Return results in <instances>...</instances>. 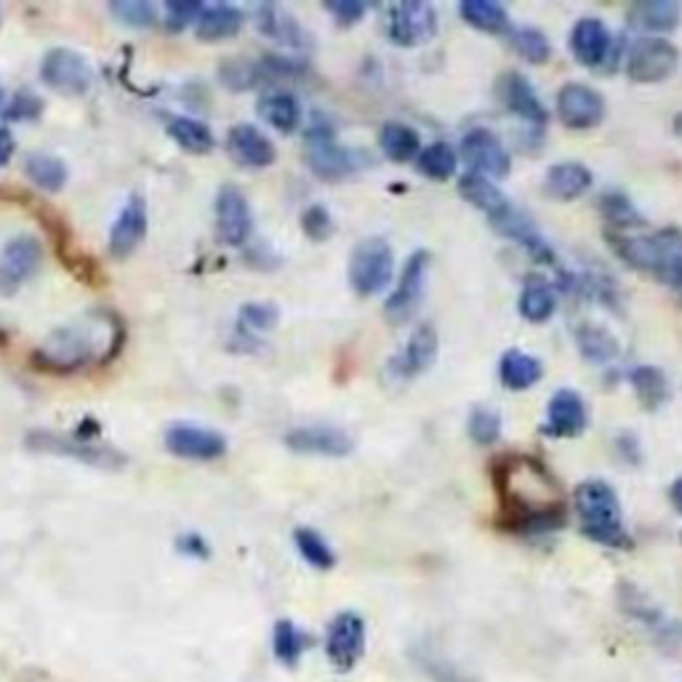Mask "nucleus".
Wrapping results in <instances>:
<instances>
[{"mask_svg": "<svg viewBox=\"0 0 682 682\" xmlns=\"http://www.w3.org/2000/svg\"><path fill=\"white\" fill-rule=\"evenodd\" d=\"M458 14L462 20L469 24L473 30H480V33L488 35H504L512 30L510 11L504 5L493 3V0H464L458 5Z\"/></svg>", "mask_w": 682, "mask_h": 682, "instance_id": "nucleus-32", "label": "nucleus"}, {"mask_svg": "<svg viewBox=\"0 0 682 682\" xmlns=\"http://www.w3.org/2000/svg\"><path fill=\"white\" fill-rule=\"evenodd\" d=\"M294 542H296V549H299V555L312 568L331 570L333 566H337V555H333L331 544H328L315 528H296Z\"/></svg>", "mask_w": 682, "mask_h": 682, "instance_id": "nucleus-42", "label": "nucleus"}, {"mask_svg": "<svg viewBox=\"0 0 682 682\" xmlns=\"http://www.w3.org/2000/svg\"><path fill=\"white\" fill-rule=\"evenodd\" d=\"M259 70H262V80H299L307 76V61L266 54L259 59Z\"/></svg>", "mask_w": 682, "mask_h": 682, "instance_id": "nucleus-46", "label": "nucleus"}, {"mask_svg": "<svg viewBox=\"0 0 682 682\" xmlns=\"http://www.w3.org/2000/svg\"><path fill=\"white\" fill-rule=\"evenodd\" d=\"M467 435L475 445H496L501 437V417L491 408H473L467 419Z\"/></svg>", "mask_w": 682, "mask_h": 682, "instance_id": "nucleus-44", "label": "nucleus"}, {"mask_svg": "<svg viewBox=\"0 0 682 682\" xmlns=\"http://www.w3.org/2000/svg\"><path fill=\"white\" fill-rule=\"evenodd\" d=\"M616 52V41H613L611 30L605 27L603 20L598 16H584L573 24L570 30V54L576 61L584 67H600L607 65Z\"/></svg>", "mask_w": 682, "mask_h": 682, "instance_id": "nucleus-18", "label": "nucleus"}, {"mask_svg": "<svg viewBox=\"0 0 682 682\" xmlns=\"http://www.w3.org/2000/svg\"><path fill=\"white\" fill-rule=\"evenodd\" d=\"M309 645H312V640L304 635L299 626L291 624L288 618L275 624V632H272V650H275L277 661L285 663V667H296Z\"/></svg>", "mask_w": 682, "mask_h": 682, "instance_id": "nucleus-41", "label": "nucleus"}, {"mask_svg": "<svg viewBox=\"0 0 682 682\" xmlns=\"http://www.w3.org/2000/svg\"><path fill=\"white\" fill-rule=\"evenodd\" d=\"M544 376V363L523 350H507L499 361V379L512 393L536 387Z\"/></svg>", "mask_w": 682, "mask_h": 682, "instance_id": "nucleus-29", "label": "nucleus"}, {"mask_svg": "<svg viewBox=\"0 0 682 682\" xmlns=\"http://www.w3.org/2000/svg\"><path fill=\"white\" fill-rule=\"evenodd\" d=\"M163 440L173 456L192 458V462H214V458L227 454V437L221 432L201 424H187V421L171 424Z\"/></svg>", "mask_w": 682, "mask_h": 682, "instance_id": "nucleus-15", "label": "nucleus"}, {"mask_svg": "<svg viewBox=\"0 0 682 682\" xmlns=\"http://www.w3.org/2000/svg\"><path fill=\"white\" fill-rule=\"evenodd\" d=\"M387 38L400 48H413L430 43L437 35V14L430 3L408 0L387 9Z\"/></svg>", "mask_w": 682, "mask_h": 682, "instance_id": "nucleus-7", "label": "nucleus"}, {"mask_svg": "<svg viewBox=\"0 0 682 682\" xmlns=\"http://www.w3.org/2000/svg\"><path fill=\"white\" fill-rule=\"evenodd\" d=\"M24 173L35 187L46 192H59L67 184V166L57 155L48 152H30L24 158Z\"/></svg>", "mask_w": 682, "mask_h": 682, "instance_id": "nucleus-38", "label": "nucleus"}, {"mask_svg": "<svg viewBox=\"0 0 682 682\" xmlns=\"http://www.w3.org/2000/svg\"><path fill=\"white\" fill-rule=\"evenodd\" d=\"M589 187H592V171L584 163H576V160L549 166L547 177H544V195L560 203L576 201Z\"/></svg>", "mask_w": 682, "mask_h": 682, "instance_id": "nucleus-25", "label": "nucleus"}, {"mask_svg": "<svg viewBox=\"0 0 682 682\" xmlns=\"http://www.w3.org/2000/svg\"><path fill=\"white\" fill-rule=\"evenodd\" d=\"M682 5L678 0H640L629 9L626 22L643 33H672L680 27Z\"/></svg>", "mask_w": 682, "mask_h": 682, "instance_id": "nucleus-26", "label": "nucleus"}, {"mask_svg": "<svg viewBox=\"0 0 682 682\" xmlns=\"http://www.w3.org/2000/svg\"><path fill=\"white\" fill-rule=\"evenodd\" d=\"M246 24V14L235 5L219 3V5H206L201 11V16L195 20V35L201 41H225L238 35Z\"/></svg>", "mask_w": 682, "mask_h": 682, "instance_id": "nucleus-28", "label": "nucleus"}, {"mask_svg": "<svg viewBox=\"0 0 682 682\" xmlns=\"http://www.w3.org/2000/svg\"><path fill=\"white\" fill-rule=\"evenodd\" d=\"M14 150H16L14 134H11L5 126H0V169L14 158Z\"/></svg>", "mask_w": 682, "mask_h": 682, "instance_id": "nucleus-53", "label": "nucleus"}, {"mask_svg": "<svg viewBox=\"0 0 682 682\" xmlns=\"http://www.w3.org/2000/svg\"><path fill=\"white\" fill-rule=\"evenodd\" d=\"M285 445L296 454H309V456H346L352 454V437L346 435L344 430L339 427H326V424H315V427H296L285 435Z\"/></svg>", "mask_w": 682, "mask_h": 682, "instance_id": "nucleus-19", "label": "nucleus"}, {"mask_svg": "<svg viewBox=\"0 0 682 682\" xmlns=\"http://www.w3.org/2000/svg\"><path fill=\"white\" fill-rule=\"evenodd\" d=\"M464 163L469 166V171L480 173L486 179H504L512 171V158L507 152V147L501 145V139L488 128H473V132L464 134L462 147Z\"/></svg>", "mask_w": 682, "mask_h": 682, "instance_id": "nucleus-13", "label": "nucleus"}, {"mask_svg": "<svg viewBox=\"0 0 682 682\" xmlns=\"http://www.w3.org/2000/svg\"><path fill=\"white\" fill-rule=\"evenodd\" d=\"M30 445L38 451H52V454H65L78 458V462L91 464V467H123L126 458H123L113 448H96L91 443H80V440H61L59 435H52V432H35L30 435Z\"/></svg>", "mask_w": 682, "mask_h": 682, "instance_id": "nucleus-24", "label": "nucleus"}, {"mask_svg": "<svg viewBox=\"0 0 682 682\" xmlns=\"http://www.w3.org/2000/svg\"><path fill=\"white\" fill-rule=\"evenodd\" d=\"M221 80H225L227 89L248 91L262 83V70H259V61L232 59L225 61V67H221Z\"/></svg>", "mask_w": 682, "mask_h": 682, "instance_id": "nucleus-45", "label": "nucleus"}, {"mask_svg": "<svg viewBox=\"0 0 682 682\" xmlns=\"http://www.w3.org/2000/svg\"><path fill=\"white\" fill-rule=\"evenodd\" d=\"M576 346H579L581 357L594 365L613 363L618 357V341L611 331L603 326H594V322H581L576 326Z\"/></svg>", "mask_w": 682, "mask_h": 682, "instance_id": "nucleus-33", "label": "nucleus"}, {"mask_svg": "<svg viewBox=\"0 0 682 682\" xmlns=\"http://www.w3.org/2000/svg\"><path fill=\"white\" fill-rule=\"evenodd\" d=\"M510 46L514 48V54H518V57L531 61V65H544V61H549V57H552L549 38L536 27L512 30Z\"/></svg>", "mask_w": 682, "mask_h": 682, "instance_id": "nucleus-43", "label": "nucleus"}, {"mask_svg": "<svg viewBox=\"0 0 682 682\" xmlns=\"http://www.w3.org/2000/svg\"><path fill=\"white\" fill-rule=\"evenodd\" d=\"M113 14L121 22L134 24V27H152L158 22V9L152 3H141V0H123V3H113Z\"/></svg>", "mask_w": 682, "mask_h": 682, "instance_id": "nucleus-48", "label": "nucleus"}, {"mask_svg": "<svg viewBox=\"0 0 682 682\" xmlns=\"http://www.w3.org/2000/svg\"><path fill=\"white\" fill-rule=\"evenodd\" d=\"M259 115L281 134H294L302 126V104L291 91H270L259 99Z\"/></svg>", "mask_w": 682, "mask_h": 682, "instance_id": "nucleus-31", "label": "nucleus"}, {"mask_svg": "<svg viewBox=\"0 0 682 682\" xmlns=\"http://www.w3.org/2000/svg\"><path fill=\"white\" fill-rule=\"evenodd\" d=\"M607 246L618 259L635 272L656 277L669 288L682 291V229L663 227L659 232L637 235L605 232Z\"/></svg>", "mask_w": 682, "mask_h": 682, "instance_id": "nucleus-3", "label": "nucleus"}, {"mask_svg": "<svg viewBox=\"0 0 682 682\" xmlns=\"http://www.w3.org/2000/svg\"><path fill=\"white\" fill-rule=\"evenodd\" d=\"M3 99H5V94H3V86H0V110H3Z\"/></svg>", "mask_w": 682, "mask_h": 682, "instance_id": "nucleus-56", "label": "nucleus"}, {"mask_svg": "<svg viewBox=\"0 0 682 682\" xmlns=\"http://www.w3.org/2000/svg\"><path fill=\"white\" fill-rule=\"evenodd\" d=\"M365 653V622L361 613L341 611L326 632V656L339 672H350Z\"/></svg>", "mask_w": 682, "mask_h": 682, "instance_id": "nucleus-11", "label": "nucleus"}, {"mask_svg": "<svg viewBox=\"0 0 682 682\" xmlns=\"http://www.w3.org/2000/svg\"><path fill=\"white\" fill-rule=\"evenodd\" d=\"M598 211L603 214L611 232H626V229L632 232V229L645 227V216L640 214V208L629 201V195H624L618 190L605 192L598 201Z\"/></svg>", "mask_w": 682, "mask_h": 682, "instance_id": "nucleus-36", "label": "nucleus"}, {"mask_svg": "<svg viewBox=\"0 0 682 682\" xmlns=\"http://www.w3.org/2000/svg\"><path fill=\"white\" fill-rule=\"evenodd\" d=\"M518 312L528 322H547L557 312V291L549 283L533 277L523 288L518 302Z\"/></svg>", "mask_w": 682, "mask_h": 682, "instance_id": "nucleus-39", "label": "nucleus"}, {"mask_svg": "<svg viewBox=\"0 0 682 682\" xmlns=\"http://www.w3.org/2000/svg\"><path fill=\"white\" fill-rule=\"evenodd\" d=\"M203 5L201 3H169L166 5V14H169V27L182 30L190 22H195L201 16Z\"/></svg>", "mask_w": 682, "mask_h": 682, "instance_id": "nucleus-51", "label": "nucleus"}, {"mask_svg": "<svg viewBox=\"0 0 682 682\" xmlns=\"http://www.w3.org/2000/svg\"><path fill=\"white\" fill-rule=\"evenodd\" d=\"M147 235V203L141 195H134L117 214L113 229H110V253L115 259L132 257Z\"/></svg>", "mask_w": 682, "mask_h": 682, "instance_id": "nucleus-23", "label": "nucleus"}, {"mask_svg": "<svg viewBox=\"0 0 682 682\" xmlns=\"http://www.w3.org/2000/svg\"><path fill=\"white\" fill-rule=\"evenodd\" d=\"M169 136L177 141L179 147H182L184 152H192V155H206L214 150V145H216L214 132H211L206 123L190 115L171 117Z\"/></svg>", "mask_w": 682, "mask_h": 682, "instance_id": "nucleus-37", "label": "nucleus"}, {"mask_svg": "<svg viewBox=\"0 0 682 682\" xmlns=\"http://www.w3.org/2000/svg\"><path fill=\"white\" fill-rule=\"evenodd\" d=\"M123 328L107 312H94L70 326H61L35 352V365L48 374H76L91 363L113 357L121 346Z\"/></svg>", "mask_w": 682, "mask_h": 682, "instance_id": "nucleus-2", "label": "nucleus"}, {"mask_svg": "<svg viewBox=\"0 0 682 682\" xmlns=\"http://www.w3.org/2000/svg\"><path fill=\"white\" fill-rule=\"evenodd\" d=\"M496 94H499V102L504 104L507 113L523 121L533 132H544L547 128V107H544L536 89H533L531 80L525 76H520V72H504L499 78V86H496Z\"/></svg>", "mask_w": 682, "mask_h": 682, "instance_id": "nucleus-16", "label": "nucleus"}, {"mask_svg": "<svg viewBox=\"0 0 682 682\" xmlns=\"http://www.w3.org/2000/svg\"><path fill=\"white\" fill-rule=\"evenodd\" d=\"M501 528L518 536H544L566 525V493L547 464L525 454H507L493 464Z\"/></svg>", "mask_w": 682, "mask_h": 682, "instance_id": "nucleus-1", "label": "nucleus"}, {"mask_svg": "<svg viewBox=\"0 0 682 682\" xmlns=\"http://www.w3.org/2000/svg\"><path fill=\"white\" fill-rule=\"evenodd\" d=\"M326 11L337 20L339 27H352V24L363 20L368 5H365L363 0H328Z\"/></svg>", "mask_w": 682, "mask_h": 682, "instance_id": "nucleus-50", "label": "nucleus"}, {"mask_svg": "<svg viewBox=\"0 0 682 682\" xmlns=\"http://www.w3.org/2000/svg\"><path fill=\"white\" fill-rule=\"evenodd\" d=\"M573 507L581 533L611 549H632V536L622 523V501L605 480H587L576 488Z\"/></svg>", "mask_w": 682, "mask_h": 682, "instance_id": "nucleus-4", "label": "nucleus"}, {"mask_svg": "<svg viewBox=\"0 0 682 682\" xmlns=\"http://www.w3.org/2000/svg\"><path fill=\"white\" fill-rule=\"evenodd\" d=\"M304 147H307V166L320 182H341L361 171L368 160L361 150H346L339 141L333 123L326 115L315 113L304 132Z\"/></svg>", "mask_w": 682, "mask_h": 682, "instance_id": "nucleus-5", "label": "nucleus"}, {"mask_svg": "<svg viewBox=\"0 0 682 682\" xmlns=\"http://www.w3.org/2000/svg\"><path fill=\"white\" fill-rule=\"evenodd\" d=\"M557 117L573 132H589L605 121V99L584 83H566L557 91Z\"/></svg>", "mask_w": 682, "mask_h": 682, "instance_id": "nucleus-14", "label": "nucleus"}, {"mask_svg": "<svg viewBox=\"0 0 682 682\" xmlns=\"http://www.w3.org/2000/svg\"><path fill=\"white\" fill-rule=\"evenodd\" d=\"M669 499H672L674 510L682 512V477H678V480L672 482V488H669Z\"/></svg>", "mask_w": 682, "mask_h": 682, "instance_id": "nucleus-55", "label": "nucleus"}, {"mask_svg": "<svg viewBox=\"0 0 682 682\" xmlns=\"http://www.w3.org/2000/svg\"><path fill=\"white\" fill-rule=\"evenodd\" d=\"M680 52L663 38H640L632 43L624 70L635 83H661L678 70Z\"/></svg>", "mask_w": 682, "mask_h": 682, "instance_id": "nucleus-9", "label": "nucleus"}, {"mask_svg": "<svg viewBox=\"0 0 682 682\" xmlns=\"http://www.w3.org/2000/svg\"><path fill=\"white\" fill-rule=\"evenodd\" d=\"M41 113V99L35 94H20L14 99V104H11L9 115L14 117V121H27V117H35Z\"/></svg>", "mask_w": 682, "mask_h": 682, "instance_id": "nucleus-52", "label": "nucleus"}, {"mask_svg": "<svg viewBox=\"0 0 682 682\" xmlns=\"http://www.w3.org/2000/svg\"><path fill=\"white\" fill-rule=\"evenodd\" d=\"M629 382L645 411H659V408L667 406L669 395H672L669 393L667 376H663V371L656 368V365H637V368L632 371Z\"/></svg>", "mask_w": 682, "mask_h": 682, "instance_id": "nucleus-35", "label": "nucleus"}, {"mask_svg": "<svg viewBox=\"0 0 682 682\" xmlns=\"http://www.w3.org/2000/svg\"><path fill=\"white\" fill-rule=\"evenodd\" d=\"M302 229L309 240H315V243H322V240H328L333 235L331 211H328L326 206H318V203H315V206H309V208H304Z\"/></svg>", "mask_w": 682, "mask_h": 682, "instance_id": "nucleus-47", "label": "nucleus"}, {"mask_svg": "<svg viewBox=\"0 0 682 682\" xmlns=\"http://www.w3.org/2000/svg\"><path fill=\"white\" fill-rule=\"evenodd\" d=\"M458 155L448 141H432V145L421 147L417 158V169L421 177L432 179V182H448L456 177Z\"/></svg>", "mask_w": 682, "mask_h": 682, "instance_id": "nucleus-40", "label": "nucleus"}, {"mask_svg": "<svg viewBox=\"0 0 682 682\" xmlns=\"http://www.w3.org/2000/svg\"><path fill=\"white\" fill-rule=\"evenodd\" d=\"M458 192H462V197L469 203V206L482 211L488 219H493L496 214H501V211L512 203L504 192L496 187L491 179L473 171H467L462 179H458Z\"/></svg>", "mask_w": 682, "mask_h": 682, "instance_id": "nucleus-30", "label": "nucleus"}, {"mask_svg": "<svg viewBox=\"0 0 682 682\" xmlns=\"http://www.w3.org/2000/svg\"><path fill=\"white\" fill-rule=\"evenodd\" d=\"M277 312L275 304H246L240 309V322L248 328V331H270V328L277 326Z\"/></svg>", "mask_w": 682, "mask_h": 682, "instance_id": "nucleus-49", "label": "nucleus"}, {"mask_svg": "<svg viewBox=\"0 0 682 682\" xmlns=\"http://www.w3.org/2000/svg\"><path fill=\"white\" fill-rule=\"evenodd\" d=\"M616 448H618V454L626 458V462H632V464L640 462V456H637V440L632 437V435L618 437L616 440Z\"/></svg>", "mask_w": 682, "mask_h": 682, "instance_id": "nucleus-54", "label": "nucleus"}, {"mask_svg": "<svg viewBox=\"0 0 682 682\" xmlns=\"http://www.w3.org/2000/svg\"><path fill=\"white\" fill-rule=\"evenodd\" d=\"M227 150L232 155L235 163L243 166V169H266L277 158V150L270 136L262 128L251 126V123H238V126L229 128Z\"/></svg>", "mask_w": 682, "mask_h": 682, "instance_id": "nucleus-21", "label": "nucleus"}, {"mask_svg": "<svg viewBox=\"0 0 682 682\" xmlns=\"http://www.w3.org/2000/svg\"><path fill=\"white\" fill-rule=\"evenodd\" d=\"M43 264V246L33 235H16L0 251V294L14 296Z\"/></svg>", "mask_w": 682, "mask_h": 682, "instance_id": "nucleus-12", "label": "nucleus"}, {"mask_svg": "<svg viewBox=\"0 0 682 682\" xmlns=\"http://www.w3.org/2000/svg\"><path fill=\"white\" fill-rule=\"evenodd\" d=\"M379 147L384 158L393 160V163H411V160H417L421 152V136L417 134V128H411L408 123L389 121L384 123L379 134Z\"/></svg>", "mask_w": 682, "mask_h": 682, "instance_id": "nucleus-34", "label": "nucleus"}, {"mask_svg": "<svg viewBox=\"0 0 682 682\" xmlns=\"http://www.w3.org/2000/svg\"><path fill=\"white\" fill-rule=\"evenodd\" d=\"M395 257L387 240L368 238L355 246L350 259V285L357 296H376L393 283Z\"/></svg>", "mask_w": 682, "mask_h": 682, "instance_id": "nucleus-6", "label": "nucleus"}, {"mask_svg": "<svg viewBox=\"0 0 682 682\" xmlns=\"http://www.w3.org/2000/svg\"><path fill=\"white\" fill-rule=\"evenodd\" d=\"M41 80L59 94L80 96L94 83V70L83 54L72 48H52L41 61Z\"/></svg>", "mask_w": 682, "mask_h": 682, "instance_id": "nucleus-8", "label": "nucleus"}, {"mask_svg": "<svg viewBox=\"0 0 682 682\" xmlns=\"http://www.w3.org/2000/svg\"><path fill=\"white\" fill-rule=\"evenodd\" d=\"M257 27H259V33L266 35V38L283 43V46H291V48L309 46V35L304 33L302 24L296 22V16H291L288 11L281 9V5H272V3L259 5Z\"/></svg>", "mask_w": 682, "mask_h": 682, "instance_id": "nucleus-27", "label": "nucleus"}, {"mask_svg": "<svg viewBox=\"0 0 682 682\" xmlns=\"http://www.w3.org/2000/svg\"><path fill=\"white\" fill-rule=\"evenodd\" d=\"M432 257L430 251H413L408 257L406 266H402V275L398 281V288L393 291L387 304H384V315L393 326H402L417 315L421 299H424L427 288V272H430Z\"/></svg>", "mask_w": 682, "mask_h": 682, "instance_id": "nucleus-10", "label": "nucleus"}, {"mask_svg": "<svg viewBox=\"0 0 682 682\" xmlns=\"http://www.w3.org/2000/svg\"><path fill=\"white\" fill-rule=\"evenodd\" d=\"M253 214L246 195L232 184H225L216 195V235L225 246L240 248L251 240Z\"/></svg>", "mask_w": 682, "mask_h": 682, "instance_id": "nucleus-17", "label": "nucleus"}, {"mask_svg": "<svg viewBox=\"0 0 682 682\" xmlns=\"http://www.w3.org/2000/svg\"><path fill=\"white\" fill-rule=\"evenodd\" d=\"M589 424L587 402L576 389H557L547 408L542 432L549 437H579Z\"/></svg>", "mask_w": 682, "mask_h": 682, "instance_id": "nucleus-20", "label": "nucleus"}, {"mask_svg": "<svg viewBox=\"0 0 682 682\" xmlns=\"http://www.w3.org/2000/svg\"><path fill=\"white\" fill-rule=\"evenodd\" d=\"M437 352H440V339H437L435 326L421 322L417 331L411 333V339H408L406 350L400 352V357H395V361L389 363V368H393V374H398L400 379H413V376H421L424 371L432 368Z\"/></svg>", "mask_w": 682, "mask_h": 682, "instance_id": "nucleus-22", "label": "nucleus"}]
</instances>
